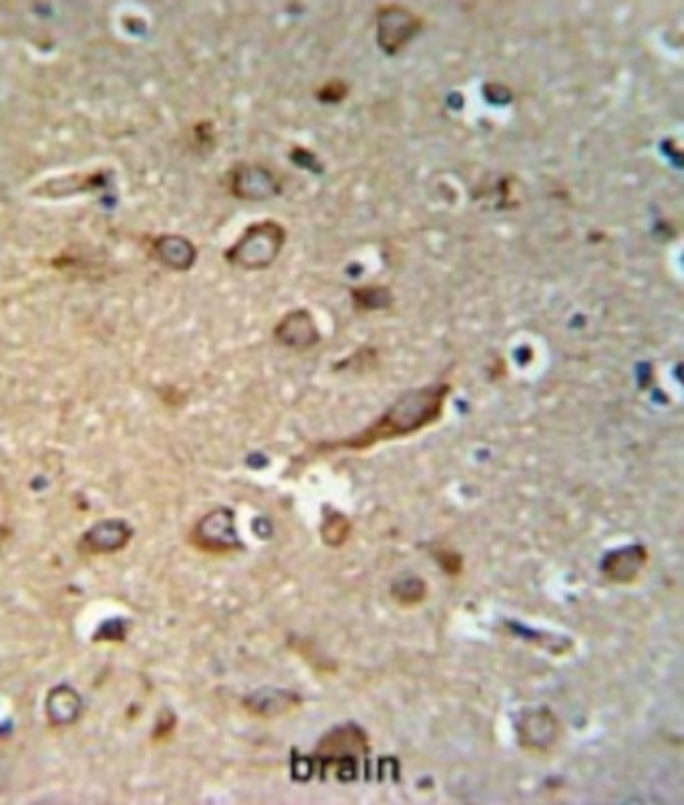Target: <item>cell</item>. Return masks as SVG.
Wrapping results in <instances>:
<instances>
[{"label":"cell","mask_w":684,"mask_h":805,"mask_svg":"<svg viewBox=\"0 0 684 805\" xmlns=\"http://www.w3.org/2000/svg\"><path fill=\"white\" fill-rule=\"evenodd\" d=\"M449 395H451L449 383H433L427 387L411 389L403 393L395 403H391V407L363 431L347 439L318 443L316 451L320 453H334L342 449L365 451L383 441L415 435L421 429L441 419Z\"/></svg>","instance_id":"cell-1"},{"label":"cell","mask_w":684,"mask_h":805,"mask_svg":"<svg viewBox=\"0 0 684 805\" xmlns=\"http://www.w3.org/2000/svg\"><path fill=\"white\" fill-rule=\"evenodd\" d=\"M286 242V230L274 220L250 224L240 240L226 250V260L244 270H262L274 264Z\"/></svg>","instance_id":"cell-2"},{"label":"cell","mask_w":684,"mask_h":805,"mask_svg":"<svg viewBox=\"0 0 684 805\" xmlns=\"http://www.w3.org/2000/svg\"><path fill=\"white\" fill-rule=\"evenodd\" d=\"M423 25L425 21L407 7L381 5L377 9V45L387 55H395L419 35Z\"/></svg>","instance_id":"cell-3"},{"label":"cell","mask_w":684,"mask_h":805,"mask_svg":"<svg viewBox=\"0 0 684 805\" xmlns=\"http://www.w3.org/2000/svg\"><path fill=\"white\" fill-rule=\"evenodd\" d=\"M192 544L208 554H230L242 550L230 510H214L206 514L192 532Z\"/></svg>","instance_id":"cell-4"},{"label":"cell","mask_w":684,"mask_h":805,"mask_svg":"<svg viewBox=\"0 0 684 805\" xmlns=\"http://www.w3.org/2000/svg\"><path fill=\"white\" fill-rule=\"evenodd\" d=\"M367 751H369L367 735L355 725H342V727L332 729L320 741L316 755L320 759H326V763L340 765L345 759L355 763Z\"/></svg>","instance_id":"cell-5"},{"label":"cell","mask_w":684,"mask_h":805,"mask_svg":"<svg viewBox=\"0 0 684 805\" xmlns=\"http://www.w3.org/2000/svg\"><path fill=\"white\" fill-rule=\"evenodd\" d=\"M230 192L246 200H266L280 194V184L276 176L262 166L238 164L230 172Z\"/></svg>","instance_id":"cell-6"},{"label":"cell","mask_w":684,"mask_h":805,"mask_svg":"<svg viewBox=\"0 0 684 805\" xmlns=\"http://www.w3.org/2000/svg\"><path fill=\"white\" fill-rule=\"evenodd\" d=\"M274 337L280 345L294 351H306L320 341V333L314 325V318L306 308L288 312L276 325Z\"/></svg>","instance_id":"cell-7"},{"label":"cell","mask_w":684,"mask_h":805,"mask_svg":"<svg viewBox=\"0 0 684 805\" xmlns=\"http://www.w3.org/2000/svg\"><path fill=\"white\" fill-rule=\"evenodd\" d=\"M133 538V530L123 522V520H103L89 528L81 542L79 548L85 554H113L123 550Z\"/></svg>","instance_id":"cell-8"},{"label":"cell","mask_w":684,"mask_h":805,"mask_svg":"<svg viewBox=\"0 0 684 805\" xmlns=\"http://www.w3.org/2000/svg\"><path fill=\"white\" fill-rule=\"evenodd\" d=\"M646 562H648V552L644 546H626V548L606 556V560L602 564V572L612 582L628 584L638 578V574L646 566Z\"/></svg>","instance_id":"cell-9"},{"label":"cell","mask_w":684,"mask_h":805,"mask_svg":"<svg viewBox=\"0 0 684 805\" xmlns=\"http://www.w3.org/2000/svg\"><path fill=\"white\" fill-rule=\"evenodd\" d=\"M302 699L294 691H284V689H260L254 691L244 699V707L258 717L272 719L290 713L292 709L300 707Z\"/></svg>","instance_id":"cell-10"},{"label":"cell","mask_w":684,"mask_h":805,"mask_svg":"<svg viewBox=\"0 0 684 805\" xmlns=\"http://www.w3.org/2000/svg\"><path fill=\"white\" fill-rule=\"evenodd\" d=\"M151 250L157 256V260H161L163 264H167L174 270H188L198 256L196 246L188 238L176 236V234L153 238Z\"/></svg>","instance_id":"cell-11"},{"label":"cell","mask_w":684,"mask_h":805,"mask_svg":"<svg viewBox=\"0 0 684 805\" xmlns=\"http://www.w3.org/2000/svg\"><path fill=\"white\" fill-rule=\"evenodd\" d=\"M83 709V701L71 687H57L47 699V717L55 727L73 725Z\"/></svg>","instance_id":"cell-12"},{"label":"cell","mask_w":684,"mask_h":805,"mask_svg":"<svg viewBox=\"0 0 684 805\" xmlns=\"http://www.w3.org/2000/svg\"><path fill=\"white\" fill-rule=\"evenodd\" d=\"M530 715H532L534 723L524 719L522 727H520L522 739H524L522 743L532 747V749H546V747L554 745L556 739H558V729H560L556 717L550 711H544V709L536 711V713H530Z\"/></svg>","instance_id":"cell-13"},{"label":"cell","mask_w":684,"mask_h":805,"mask_svg":"<svg viewBox=\"0 0 684 805\" xmlns=\"http://www.w3.org/2000/svg\"><path fill=\"white\" fill-rule=\"evenodd\" d=\"M322 522V542L330 548H340L351 536V522L345 514L328 510Z\"/></svg>","instance_id":"cell-14"},{"label":"cell","mask_w":684,"mask_h":805,"mask_svg":"<svg viewBox=\"0 0 684 805\" xmlns=\"http://www.w3.org/2000/svg\"><path fill=\"white\" fill-rule=\"evenodd\" d=\"M427 594V584L419 576H405L393 582L391 586V596L401 604V606H415L425 600Z\"/></svg>","instance_id":"cell-15"},{"label":"cell","mask_w":684,"mask_h":805,"mask_svg":"<svg viewBox=\"0 0 684 805\" xmlns=\"http://www.w3.org/2000/svg\"><path fill=\"white\" fill-rule=\"evenodd\" d=\"M69 182H73V176L69 178ZM103 174H95V176H83L77 184H73V186H69L67 184V180L65 178H61V180H55V182H47L43 188H39L37 192L41 194V192H45V190H49V196H65V194H73V192H81V190H93V188H99V186H103Z\"/></svg>","instance_id":"cell-16"},{"label":"cell","mask_w":684,"mask_h":805,"mask_svg":"<svg viewBox=\"0 0 684 805\" xmlns=\"http://www.w3.org/2000/svg\"><path fill=\"white\" fill-rule=\"evenodd\" d=\"M355 302L363 310H373V308H387L393 302V296L389 288L383 286H363V288H353L351 290Z\"/></svg>","instance_id":"cell-17"},{"label":"cell","mask_w":684,"mask_h":805,"mask_svg":"<svg viewBox=\"0 0 684 805\" xmlns=\"http://www.w3.org/2000/svg\"><path fill=\"white\" fill-rule=\"evenodd\" d=\"M347 91H349V87H347L345 83H342V81H326V83L318 89L316 97H318L320 101L336 103V101H340V99H345Z\"/></svg>","instance_id":"cell-18"},{"label":"cell","mask_w":684,"mask_h":805,"mask_svg":"<svg viewBox=\"0 0 684 805\" xmlns=\"http://www.w3.org/2000/svg\"><path fill=\"white\" fill-rule=\"evenodd\" d=\"M174 727H176V717L171 715L169 711H163V713H161V717H159V721H157V725H155L153 739H155V741H163V739H167V737H169V733L174 731Z\"/></svg>","instance_id":"cell-19"},{"label":"cell","mask_w":684,"mask_h":805,"mask_svg":"<svg viewBox=\"0 0 684 805\" xmlns=\"http://www.w3.org/2000/svg\"><path fill=\"white\" fill-rule=\"evenodd\" d=\"M437 560H439V564H441L449 574H459V572H461V558H459L455 552L441 550V552L437 554Z\"/></svg>","instance_id":"cell-20"}]
</instances>
